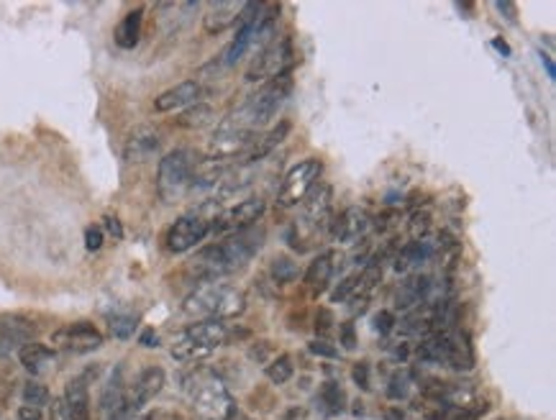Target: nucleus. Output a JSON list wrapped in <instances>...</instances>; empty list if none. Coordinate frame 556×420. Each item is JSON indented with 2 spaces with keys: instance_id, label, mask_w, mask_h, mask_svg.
<instances>
[{
  "instance_id": "nucleus-1",
  "label": "nucleus",
  "mask_w": 556,
  "mask_h": 420,
  "mask_svg": "<svg viewBox=\"0 0 556 420\" xmlns=\"http://www.w3.org/2000/svg\"><path fill=\"white\" fill-rule=\"evenodd\" d=\"M293 93V77L290 72L279 77H272L267 82L261 85L259 90L246 100V105L238 110L236 116L231 118V121H223V126H231V128H254L264 126V123H270L272 118L277 116V110L285 105V100L290 98Z\"/></svg>"
},
{
  "instance_id": "nucleus-2",
  "label": "nucleus",
  "mask_w": 556,
  "mask_h": 420,
  "mask_svg": "<svg viewBox=\"0 0 556 420\" xmlns=\"http://www.w3.org/2000/svg\"><path fill=\"white\" fill-rule=\"evenodd\" d=\"M182 310L193 318L223 323V320L236 318L246 310V297L236 287L223 285V282H208V285H200L195 292L187 295Z\"/></svg>"
},
{
  "instance_id": "nucleus-3",
  "label": "nucleus",
  "mask_w": 556,
  "mask_h": 420,
  "mask_svg": "<svg viewBox=\"0 0 556 420\" xmlns=\"http://www.w3.org/2000/svg\"><path fill=\"white\" fill-rule=\"evenodd\" d=\"M226 341L228 328L220 320H200L182 331V336H177V341L172 344V356L177 362H200Z\"/></svg>"
},
{
  "instance_id": "nucleus-4",
  "label": "nucleus",
  "mask_w": 556,
  "mask_h": 420,
  "mask_svg": "<svg viewBox=\"0 0 556 420\" xmlns=\"http://www.w3.org/2000/svg\"><path fill=\"white\" fill-rule=\"evenodd\" d=\"M195 169V154L190 149H175L162 157L157 169V193L164 202H177L190 190Z\"/></svg>"
},
{
  "instance_id": "nucleus-5",
  "label": "nucleus",
  "mask_w": 556,
  "mask_h": 420,
  "mask_svg": "<svg viewBox=\"0 0 556 420\" xmlns=\"http://www.w3.org/2000/svg\"><path fill=\"white\" fill-rule=\"evenodd\" d=\"M293 39L290 36H279V39H272L264 49L259 51V57L252 62V67L246 72V80H272V77L285 75L290 64H293Z\"/></svg>"
},
{
  "instance_id": "nucleus-6",
  "label": "nucleus",
  "mask_w": 556,
  "mask_h": 420,
  "mask_svg": "<svg viewBox=\"0 0 556 420\" xmlns=\"http://www.w3.org/2000/svg\"><path fill=\"white\" fill-rule=\"evenodd\" d=\"M193 405L198 415L205 420H234L236 405L226 392V387L216 379H202L193 390Z\"/></svg>"
},
{
  "instance_id": "nucleus-7",
  "label": "nucleus",
  "mask_w": 556,
  "mask_h": 420,
  "mask_svg": "<svg viewBox=\"0 0 556 420\" xmlns=\"http://www.w3.org/2000/svg\"><path fill=\"white\" fill-rule=\"evenodd\" d=\"M320 177V161L318 159H305L297 167H293L282 180V187L277 193L279 208H293L297 202L305 200V195L311 193L315 180Z\"/></svg>"
},
{
  "instance_id": "nucleus-8",
  "label": "nucleus",
  "mask_w": 556,
  "mask_h": 420,
  "mask_svg": "<svg viewBox=\"0 0 556 420\" xmlns=\"http://www.w3.org/2000/svg\"><path fill=\"white\" fill-rule=\"evenodd\" d=\"M264 244V231L261 228H244V231H236V234L226 238L223 244H220V252L226 256V264H228V272L234 274L238 269H244L252 256L261 249Z\"/></svg>"
},
{
  "instance_id": "nucleus-9",
  "label": "nucleus",
  "mask_w": 556,
  "mask_h": 420,
  "mask_svg": "<svg viewBox=\"0 0 556 420\" xmlns=\"http://www.w3.org/2000/svg\"><path fill=\"white\" fill-rule=\"evenodd\" d=\"M211 223H213V218H205L200 213L177 218L175 226L169 228V234H167V249L175 254H185V252H190V249H195L205 236L211 234Z\"/></svg>"
},
{
  "instance_id": "nucleus-10",
  "label": "nucleus",
  "mask_w": 556,
  "mask_h": 420,
  "mask_svg": "<svg viewBox=\"0 0 556 420\" xmlns=\"http://www.w3.org/2000/svg\"><path fill=\"white\" fill-rule=\"evenodd\" d=\"M51 344L69 353H87L103 346V333L93 323L80 320V323H69L51 333Z\"/></svg>"
},
{
  "instance_id": "nucleus-11",
  "label": "nucleus",
  "mask_w": 556,
  "mask_h": 420,
  "mask_svg": "<svg viewBox=\"0 0 556 420\" xmlns=\"http://www.w3.org/2000/svg\"><path fill=\"white\" fill-rule=\"evenodd\" d=\"M267 210V202L261 198H252V200H244L228 208L226 213H220L218 218H213L211 223V234H223V231H244V228L254 226L257 220L264 216Z\"/></svg>"
},
{
  "instance_id": "nucleus-12",
  "label": "nucleus",
  "mask_w": 556,
  "mask_h": 420,
  "mask_svg": "<svg viewBox=\"0 0 556 420\" xmlns=\"http://www.w3.org/2000/svg\"><path fill=\"white\" fill-rule=\"evenodd\" d=\"M257 134L249 131V128H231V126H218V134L211 141V149H208V159L223 161V159H234V157H244L249 152V146L254 143Z\"/></svg>"
},
{
  "instance_id": "nucleus-13",
  "label": "nucleus",
  "mask_w": 556,
  "mask_h": 420,
  "mask_svg": "<svg viewBox=\"0 0 556 420\" xmlns=\"http://www.w3.org/2000/svg\"><path fill=\"white\" fill-rule=\"evenodd\" d=\"M164 382H167V374L162 367H146V369L136 377L131 392H128V410L139 412L144 405H149L154 397L164 390Z\"/></svg>"
},
{
  "instance_id": "nucleus-14",
  "label": "nucleus",
  "mask_w": 556,
  "mask_h": 420,
  "mask_svg": "<svg viewBox=\"0 0 556 420\" xmlns=\"http://www.w3.org/2000/svg\"><path fill=\"white\" fill-rule=\"evenodd\" d=\"M36 338V326L24 315H0V351L21 349Z\"/></svg>"
},
{
  "instance_id": "nucleus-15",
  "label": "nucleus",
  "mask_w": 556,
  "mask_h": 420,
  "mask_svg": "<svg viewBox=\"0 0 556 420\" xmlns=\"http://www.w3.org/2000/svg\"><path fill=\"white\" fill-rule=\"evenodd\" d=\"M159 146H162L159 131H154L152 126H139L134 134L128 136L126 146H123V159L131 161V164L134 161H146L159 152Z\"/></svg>"
},
{
  "instance_id": "nucleus-16",
  "label": "nucleus",
  "mask_w": 556,
  "mask_h": 420,
  "mask_svg": "<svg viewBox=\"0 0 556 420\" xmlns=\"http://www.w3.org/2000/svg\"><path fill=\"white\" fill-rule=\"evenodd\" d=\"M246 3H234V0H218V3H211V8L202 18V26H205V34L218 36L223 34L226 28L236 24L241 10H244Z\"/></svg>"
},
{
  "instance_id": "nucleus-17",
  "label": "nucleus",
  "mask_w": 556,
  "mask_h": 420,
  "mask_svg": "<svg viewBox=\"0 0 556 420\" xmlns=\"http://www.w3.org/2000/svg\"><path fill=\"white\" fill-rule=\"evenodd\" d=\"M62 410L67 420H90V395H87V382L82 377L67 382Z\"/></svg>"
},
{
  "instance_id": "nucleus-18",
  "label": "nucleus",
  "mask_w": 556,
  "mask_h": 420,
  "mask_svg": "<svg viewBox=\"0 0 556 420\" xmlns=\"http://www.w3.org/2000/svg\"><path fill=\"white\" fill-rule=\"evenodd\" d=\"M370 228V216L362 208H346L336 220H333V238L344 244H354L359 236L367 234Z\"/></svg>"
},
{
  "instance_id": "nucleus-19",
  "label": "nucleus",
  "mask_w": 556,
  "mask_h": 420,
  "mask_svg": "<svg viewBox=\"0 0 556 420\" xmlns=\"http://www.w3.org/2000/svg\"><path fill=\"white\" fill-rule=\"evenodd\" d=\"M198 98H200V85L195 82V80H187V82L175 85L167 93H162L159 98L154 100V108L159 110V113H172V110L195 105Z\"/></svg>"
},
{
  "instance_id": "nucleus-20",
  "label": "nucleus",
  "mask_w": 556,
  "mask_h": 420,
  "mask_svg": "<svg viewBox=\"0 0 556 420\" xmlns=\"http://www.w3.org/2000/svg\"><path fill=\"white\" fill-rule=\"evenodd\" d=\"M431 292V277L426 274H413L410 279H405L403 285L397 287L395 292V308L397 310H413L421 303L428 300Z\"/></svg>"
},
{
  "instance_id": "nucleus-21",
  "label": "nucleus",
  "mask_w": 556,
  "mask_h": 420,
  "mask_svg": "<svg viewBox=\"0 0 556 420\" xmlns=\"http://www.w3.org/2000/svg\"><path fill=\"white\" fill-rule=\"evenodd\" d=\"M290 134V123L287 121H279L277 126L272 128V131H267L264 136H257L254 139V143L249 146V152L241 157L244 159V164H254V161H259V159H264L267 154L277 146V143H282L285 141V136Z\"/></svg>"
},
{
  "instance_id": "nucleus-22",
  "label": "nucleus",
  "mask_w": 556,
  "mask_h": 420,
  "mask_svg": "<svg viewBox=\"0 0 556 420\" xmlns=\"http://www.w3.org/2000/svg\"><path fill=\"white\" fill-rule=\"evenodd\" d=\"M446 364H451L456 371H469L474 367V349L467 331H459V333L449 338Z\"/></svg>"
},
{
  "instance_id": "nucleus-23",
  "label": "nucleus",
  "mask_w": 556,
  "mask_h": 420,
  "mask_svg": "<svg viewBox=\"0 0 556 420\" xmlns=\"http://www.w3.org/2000/svg\"><path fill=\"white\" fill-rule=\"evenodd\" d=\"M333 259H336V254L333 252H326L315 256L311 261V267L305 269V285L311 287L313 292L320 295L326 290V285L331 282V274H333Z\"/></svg>"
},
{
  "instance_id": "nucleus-24",
  "label": "nucleus",
  "mask_w": 556,
  "mask_h": 420,
  "mask_svg": "<svg viewBox=\"0 0 556 420\" xmlns=\"http://www.w3.org/2000/svg\"><path fill=\"white\" fill-rule=\"evenodd\" d=\"M331 198H333V190L329 185H318L313 187L311 193L305 195V205H303V218L308 223H320V220L329 216L331 208Z\"/></svg>"
},
{
  "instance_id": "nucleus-25",
  "label": "nucleus",
  "mask_w": 556,
  "mask_h": 420,
  "mask_svg": "<svg viewBox=\"0 0 556 420\" xmlns=\"http://www.w3.org/2000/svg\"><path fill=\"white\" fill-rule=\"evenodd\" d=\"M449 338H451V333H446V331L428 333V336H426L421 344H418V351H415V353H418V359H421V362H428V364L446 362Z\"/></svg>"
},
{
  "instance_id": "nucleus-26",
  "label": "nucleus",
  "mask_w": 556,
  "mask_h": 420,
  "mask_svg": "<svg viewBox=\"0 0 556 420\" xmlns=\"http://www.w3.org/2000/svg\"><path fill=\"white\" fill-rule=\"evenodd\" d=\"M141 24H144L141 8H136L123 16V21L116 26V34H113V39H116V44H119L121 49H134L136 44H139V39H141Z\"/></svg>"
},
{
  "instance_id": "nucleus-27",
  "label": "nucleus",
  "mask_w": 556,
  "mask_h": 420,
  "mask_svg": "<svg viewBox=\"0 0 556 420\" xmlns=\"http://www.w3.org/2000/svg\"><path fill=\"white\" fill-rule=\"evenodd\" d=\"M18 359L24 364V369H28L31 374H42V371L54 362V351H51L49 346L31 341V344H26L18 349Z\"/></svg>"
},
{
  "instance_id": "nucleus-28",
  "label": "nucleus",
  "mask_w": 556,
  "mask_h": 420,
  "mask_svg": "<svg viewBox=\"0 0 556 420\" xmlns=\"http://www.w3.org/2000/svg\"><path fill=\"white\" fill-rule=\"evenodd\" d=\"M431 256V246L428 241H423V238H415L410 244H405L400 249L395 259V272H410V269L421 267L423 261H428Z\"/></svg>"
},
{
  "instance_id": "nucleus-29",
  "label": "nucleus",
  "mask_w": 556,
  "mask_h": 420,
  "mask_svg": "<svg viewBox=\"0 0 556 420\" xmlns=\"http://www.w3.org/2000/svg\"><path fill=\"white\" fill-rule=\"evenodd\" d=\"M254 28H257V24L252 26H244V28H236V39L228 44V49L223 51V64L226 67H231V64H236L238 59L244 57L246 49L252 46V39H254Z\"/></svg>"
},
{
  "instance_id": "nucleus-30",
  "label": "nucleus",
  "mask_w": 556,
  "mask_h": 420,
  "mask_svg": "<svg viewBox=\"0 0 556 420\" xmlns=\"http://www.w3.org/2000/svg\"><path fill=\"white\" fill-rule=\"evenodd\" d=\"M318 400L323 405L326 415H338V412L346 410V392L338 382H326V385L320 387Z\"/></svg>"
},
{
  "instance_id": "nucleus-31",
  "label": "nucleus",
  "mask_w": 556,
  "mask_h": 420,
  "mask_svg": "<svg viewBox=\"0 0 556 420\" xmlns=\"http://www.w3.org/2000/svg\"><path fill=\"white\" fill-rule=\"evenodd\" d=\"M213 118H216V110L211 105H205V103H195L190 108L177 118V123L182 128H205L213 123Z\"/></svg>"
},
{
  "instance_id": "nucleus-32",
  "label": "nucleus",
  "mask_w": 556,
  "mask_h": 420,
  "mask_svg": "<svg viewBox=\"0 0 556 420\" xmlns=\"http://www.w3.org/2000/svg\"><path fill=\"white\" fill-rule=\"evenodd\" d=\"M254 182V167L252 164H241L236 167L231 175H223L220 180V195H231V193H241Z\"/></svg>"
},
{
  "instance_id": "nucleus-33",
  "label": "nucleus",
  "mask_w": 556,
  "mask_h": 420,
  "mask_svg": "<svg viewBox=\"0 0 556 420\" xmlns=\"http://www.w3.org/2000/svg\"><path fill=\"white\" fill-rule=\"evenodd\" d=\"M293 371H295V364H293V356H290V353H279L277 359H272V362L267 364V379H270L272 385H285V382H290Z\"/></svg>"
},
{
  "instance_id": "nucleus-34",
  "label": "nucleus",
  "mask_w": 556,
  "mask_h": 420,
  "mask_svg": "<svg viewBox=\"0 0 556 420\" xmlns=\"http://www.w3.org/2000/svg\"><path fill=\"white\" fill-rule=\"evenodd\" d=\"M270 274L277 285H290L297 277V264L290 256H275L270 264Z\"/></svg>"
},
{
  "instance_id": "nucleus-35",
  "label": "nucleus",
  "mask_w": 556,
  "mask_h": 420,
  "mask_svg": "<svg viewBox=\"0 0 556 420\" xmlns=\"http://www.w3.org/2000/svg\"><path fill=\"white\" fill-rule=\"evenodd\" d=\"M21 397H24V405H28V408H36V410L46 408V405H49V400H51L49 387L42 385V382H26Z\"/></svg>"
},
{
  "instance_id": "nucleus-36",
  "label": "nucleus",
  "mask_w": 556,
  "mask_h": 420,
  "mask_svg": "<svg viewBox=\"0 0 556 420\" xmlns=\"http://www.w3.org/2000/svg\"><path fill=\"white\" fill-rule=\"evenodd\" d=\"M108 328L116 338L126 341V338L134 336V331L139 328V318H136V315H126V313H121V315H110Z\"/></svg>"
},
{
  "instance_id": "nucleus-37",
  "label": "nucleus",
  "mask_w": 556,
  "mask_h": 420,
  "mask_svg": "<svg viewBox=\"0 0 556 420\" xmlns=\"http://www.w3.org/2000/svg\"><path fill=\"white\" fill-rule=\"evenodd\" d=\"M410 392V374L408 371H395L388 382V397L390 400H405Z\"/></svg>"
},
{
  "instance_id": "nucleus-38",
  "label": "nucleus",
  "mask_w": 556,
  "mask_h": 420,
  "mask_svg": "<svg viewBox=\"0 0 556 420\" xmlns=\"http://www.w3.org/2000/svg\"><path fill=\"white\" fill-rule=\"evenodd\" d=\"M395 315L390 310H379V313H374V318H372V328L377 331L379 336H388V333H392L395 331Z\"/></svg>"
},
{
  "instance_id": "nucleus-39",
  "label": "nucleus",
  "mask_w": 556,
  "mask_h": 420,
  "mask_svg": "<svg viewBox=\"0 0 556 420\" xmlns=\"http://www.w3.org/2000/svg\"><path fill=\"white\" fill-rule=\"evenodd\" d=\"M308 351H311L313 356H318V359H336V356H338L336 346L329 344V341H323V338H315V341H311V344H308Z\"/></svg>"
},
{
  "instance_id": "nucleus-40",
  "label": "nucleus",
  "mask_w": 556,
  "mask_h": 420,
  "mask_svg": "<svg viewBox=\"0 0 556 420\" xmlns=\"http://www.w3.org/2000/svg\"><path fill=\"white\" fill-rule=\"evenodd\" d=\"M351 379H354V385L364 392H370L372 390V382H370V362H356L354 369H351Z\"/></svg>"
},
{
  "instance_id": "nucleus-41",
  "label": "nucleus",
  "mask_w": 556,
  "mask_h": 420,
  "mask_svg": "<svg viewBox=\"0 0 556 420\" xmlns=\"http://www.w3.org/2000/svg\"><path fill=\"white\" fill-rule=\"evenodd\" d=\"M272 353H275V349H272V344L270 341H257V344L249 349V359L252 362H257V364H270L272 359Z\"/></svg>"
},
{
  "instance_id": "nucleus-42",
  "label": "nucleus",
  "mask_w": 556,
  "mask_h": 420,
  "mask_svg": "<svg viewBox=\"0 0 556 420\" xmlns=\"http://www.w3.org/2000/svg\"><path fill=\"white\" fill-rule=\"evenodd\" d=\"M338 341H341V346H344L346 351H354L356 349L354 323H341V328H338Z\"/></svg>"
},
{
  "instance_id": "nucleus-43",
  "label": "nucleus",
  "mask_w": 556,
  "mask_h": 420,
  "mask_svg": "<svg viewBox=\"0 0 556 420\" xmlns=\"http://www.w3.org/2000/svg\"><path fill=\"white\" fill-rule=\"evenodd\" d=\"M331 328H333V315H331V310L320 308V310L315 313V333H318V336H329Z\"/></svg>"
},
{
  "instance_id": "nucleus-44",
  "label": "nucleus",
  "mask_w": 556,
  "mask_h": 420,
  "mask_svg": "<svg viewBox=\"0 0 556 420\" xmlns=\"http://www.w3.org/2000/svg\"><path fill=\"white\" fill-rule=\"evenodd\" d=\"M103 238H105V236H103L101 226H90L87 231H85V246H87L90 252H98V249H101Z\"/></svg>"
},
{
  "instance_id": "nucleus-45",
  "label": "nucleus",
  "mask_w": 556,
  "mask_h": 420,
  "mask_svg": "<svg viewBox=\"0 0 556 420\" xmlns=\"http://www.w3.org/2000/svg\"><path fill=\"white\" fill-rule=\"evenodd\" d=\"M495 8L505 16L507 24H515V21H518V8H515V3H510V0H497Z\"/></svg>"
},
{
  "instance_id": "nucleus-46",
  "label": "nucleus",
  "mask_w": 556,
  "mask_h": 420,
  "mask_svg": "<svg viewBox=\"0 0 556 420\" xmlns=\"http://www.w3.org/2000/svg\"><path fill=\"white\" fill-rule=\"evenodd\" d=\"M105 228H108V234L116 238V241H121L123 238V226H121V220L116 218V216H105Z\"/></svg>"
},
{
  "instance_id": "nucleus-47",
  "label": "nucleus",
  "mask_w": 556,
  "mask_h": 420,
  "mask_svg": "<svg viewBox=\"0 0 556 420\" xmlns=\"http://www.w3.org/2000/svg\"><path fill=\"white\" fill-rule=\"evenodd\" d=\"M139 344L144 349H157L159 346V336L154 333V328H146V331H141V336H139Z\"/></svg>"
},
{
  "instance_id": "nucleus-48",
  "label": "nucleus",
  "mask_w": 556,
  "mask_h": 420,
  "mask_svg": "<svg viewBox=\"0 0 556 420\" xmlns=\"http://www.w3.org/2000/svg\"><path fill=\"white\" fill-rule=\"evenodd\" d=\"M16 420H42V410H36V408H28V405H21V408H18Z\"/></svg>"
},
{
  "instance_id": "nucleus-49",
  "label": "nucleus",
  "mask_w": 556,
  "mask_h": 420,
  "mask_svg": "<svg viewBox=\"0 0 556 420\" xmlns=\"http://www.w3.org/2000/svg\"><path fill=\"white\" fill-rule=\"evenodd\" d=\"M541 64L546 67V75L554 80V77H556V69H554V62H551V57H548V54H541Z\"/></svg>"
},
{
  "instance_id": "nucleus-50",
  "label": "nucleus",
  "mask_w": 556,
  "mask_h": 420,
  "mask_svg": "<svg viewBox=\"0 0 556 420\" xmlns=\"http://www.w3.org/2000/svg\"><path fill=\"white\" fill-rule=\"evenodd\" d=\"M385 420H405V412L400 408H388L385 410Z\"/></svg>"
},
{
  "instance_id": "nucleus-51",
  "label": "nucleus",
  "mask_w": 556,
  "mask_h": 420,
  "mask_svg": "<svg viewBox=\"0 0 556 420\" xmlns=\"http://www.w3.org/2000/svg\"><path fill=\"white\" fill-rule=\"evenodd\" d=\"M492 46H495V49H500V51H503V54H505V57H510V46H507V44L503 42V39H495V42H492Z\"/></svg>"
},
{
  "instance_id": "nucleus-52",
  "label": "nucleus",
  "mask_w": 556,
  "mask_h": 420,
  "mask_svg": "<svg viewBox=\"0 0 556 420\" xmlns=\"http://www.w3.org/2000/svg\"><path fill=\"white\" fill-rule=\"evenodd\" d=\"M234 420H249V418H244V415H236V418H234Z\"/></svg>"
}]
</instances>
